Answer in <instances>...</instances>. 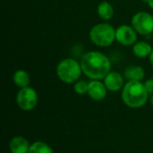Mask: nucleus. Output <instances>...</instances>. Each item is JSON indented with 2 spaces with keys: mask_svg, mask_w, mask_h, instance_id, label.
Returning <instances> with one entry per match:
<instances>
[{
  "mask_svg": "<svg viewBox=\"0 0 153 153\" xmlns=\"http://www.w3.org/2000/svg\"><path fill=\"white\" fill-rule=\"evenodd\" d=\"M80 64L82 73L91 80H102L111 72L110 59L100 51L85 53Z\"/></svg>",
  "mask_w": 153,
  "mask_h": 153,
  "instance_id": "f257e3e1",
  "label": "nucleus"
},
{
  "mask_svg": "<svg viewBox=\"0 0 153 153\" xmlns=\"http://www.w3.org/2000/svg\"><path fill=\"white\" fill-rule=\"evenodd\" d=\"M122 100L131 108H139L148 100L149 93L144 83L138 81H128L122 89Z\"/></svg>",
  "mask_w": 153,
  "mask_h": 153,
  "instance_id": "f03ea898",
  "label": "nucleus"
},
{
  "mask_svg": "<svg viewBox=\"0 0 153 153\" xmlns=\"http://www.w3.org/2000/svg\"><path fill=\"white\" fill-rule=\"evenodd\" d=\"M56 71L59 80L68 84L75 83L80 80L82 74L81 64L72 57L61 60L58 63Z\"/></svg>",
  "mask_w": 153,
  "mask_h": 153,
  "instance_id": "7ed1b4c3",
  "label": "nucleus"
},
{
  "mask_svg": "<svg viewBox=\"0 0 153 153\" xmlns=\"http://www.w3.org/2000/svg\"><path fill=\"white\" fill-rule=\"evenodd\" d=\"M89 37L94 45L108 48L116 40V29L107 22L98 23L91 29Z\"/></svg>",
  "mask_w": 153,
  "mask_h": 153,
  "instance_id": "20e7f679",
  "label": "nucleus"
},
{
  "mask_svg": "<svg viewBox=\"0 0 153 153\" xmlns=\"http://www.w3.org/2000/svg\"><path fill=\"white\" fill-rule=\"evenodd\" d=\"M131 25L140 35H150L153 32V15L148 12H138L132 17Z\"/></svg>",
  "mask_w": 153,
  "mask_h": 153,
  "instance_id": "39448f33",
  "label": "nucleus"
},
{
  "mask_svg": "<svg viewBox=\"0 0 153 153\" xmlns=\"http://www.w3.org/2000/svg\"><path fill=\"white\" fill-rule=\"evenodd\" d=\"M16 102L22 110L30 111L34 109L38 104V93L30 86L20 89L16 96Z\"/></svg>",
  "mask_w": 153,
  "mask_h": 153,
  "instance_id": "423d86ee",
  "label": "nucleus"
},
{
  "mask_svg": "<svg viewBox=\"0 0 153 153\" xmlns=\"http://www.w3.org/2000/svg\"><path fill=\"white\" fill-rule=\"evenodd\" d=\"M138 33L132 25L123 24L116 29V40L126 47L134 46L137 42Z\"/></svg>",
  "mask_w": 153,
  "mask_h": 153,
  "instance_id": "0eeeda50",
  "label": "nucleus"
},
{
  "mask_svg": "<svg viewBox=\"0 0 153 153\" xmlns=\"http://www.w3.org/2000/svg\"><path fill=\"white\" fill-rule=\"evenodd\" d=\"M108 89L104 82H101L100 80H91L89 82V88L87 94L90 98L96 101H101L107 97Z\"/></svg>",
  "mask_w": 153,
  "mask_h": 153,
  "instance_id": "6e6552de",
  "label": "nucleus"
},
{
  "mask_svg": "<svg viewBox=\"0 0 153 153\" xmlns=\"http://www.w3.org/2000/svg\"><path fill=\"white\" fill-rule=\"evenodd\" d=\"M103 80L104 84L109 91H118L125 86L124 77L118 72L111 71Z\"/></svg>",
  "mask_w": 153,
  "mask_h": 153,
  "instance_id": "1a4fd4ad",
  "label": "nucleus"
},
{
  "mask_svg": "<svg viewBox=\"0 0 153 153\" xmlns=\"http://www.w3.org/2000/svg\"><path fill=\"white\" fill-rule=\"evenodd\" d=\"M30 144L28 140L22 136L13 137L10 142L11 153H28Z\"/></svg>",
  "mask_w": 153,
  "mask_h": 153,
  "instance_id": "9d476101",
  "label": "nucleus"
},
{
  "mask_svg": "<svg viewBox=\"0 0 153 153\" xmlns=\"http://www.w3.org/2000/svg\"><path fill=\"white\" fill-rule=\"evenodd\" d=\"M125 78L127 81H138L142 82L145 76V71L142 66L131 65L125 70Z\"/></svg>",
  "mask_w": 153,
  "mask_h": 153,
  "instance_id": "9b49d317",
  "label": "nucleus"
},
{
  "mask_svg": "<svg viewBox=\"0 0 153 153\" xmlns=\"http://www.w3.org/2000/svg\"><path fill=\"white\" fill-rule=\"evenodd\" d=\"M152 50V45L146 41H137L133 46V53L138 58L149 57Z\"/></svg>",
  "mask_w": 153,
  "mask_h": 153,
  "instance_id": "f8f14e48",
  "label": "nucleus"
},
{
  "mask_svg": "<svg viewBox=\"0 0 153 153\" xmlns=\"http://www.w3.org/2000/svg\"><path fill=\"white\" fill-rule=\"evenodd\" d=\"M114 7L108 1H102L97 8V13L99 17L104 21H108L114 16Z\"/></svg>",
  "mask_w": 153,
  "mask_h": 153,
  "instance_id": "ddd939ff",
  "label": "nucleus"
},
{
  "mask_svg": "<svg viewBox=\"0 0 153 153\" xmlns=\"http://www.w3.org/2000/svg\"><path fill=\"white\" fill-rule=\"evenodd\" d=\"M13 81L17 87H19L20 89H22V88H26L29 86L30 82V77L25 70L19 69L14 72L13 75Z\"/></svg>",
  "mask_w": 153,
  "mask_h": 153,
  "instance_id": "4468645a",
  "label": "nucleus"
},
{
  "mask_svg": "<svg viewBox=\"0 0 153 153\" xmlns=\"http://www.w3.org/2000/svg\"><path fill=\"white\" fill-rule=\"evenodd\" d=\"M28 153H54V152L48 143L43 142H35L30 144Z\"/></svg>",
  "mask_w": 153,
  "mask_h": 153,
  "instance_id": "2eb2a0df",
  "label": "nucleus"
},
{
  "mask_svg": "<svg viewBox=\"0 0 153 153\" xmlns=\"http://www.w3.org/2000/svg\"><path fill=\"white\" fill-rule=\"evenodd\" d=\"M89 88V82H87L84 80H79L74 83V91L79 95H83L88 92Z\"/></svg>",
  "mask_w": 153,
  "mask_h": 153,
  "instance_id": "dca6fc26",
  "label": "nucleus"
},
{
  "mask_svg": "<svg viewBox=\"0 0 153 153\" xmlns=\"http://www.w3.org/2000/svg\"><path fill=\"white\" fill-rule=\"evenodd\" d=\"M144 86L149 94H153V79H149L144 82Z\"/></svg>",
  "mask_w": 153,
  "mask_h": 153,
  "instance_id": "f3484780",
  "label": "nucleus"
},
{
  "mask_svg": "<svg viewBox=\"0 0 153 153\" xmlns=\"http://www.w3.org/2000/svg\"><path fill=\"white\" fill-rule=\"evenodd\" d=\"M149 59H150V62H151L152 65V66H153V50H152V52L151 53L150 56H149Z\"/></svg>",
  "mask_w": 153,
  "mask_h": 153,
  "instance_id": "a211bd4d",
  "label": "nucleus"
},
{
  "mask_svg": "<svg viewBox=\"0 0 153 153\" xmlns=\"http://www.w3.org/2000/svg\"><path fill=\"white\" fill-rule=\"evenodd\" d=\"M147 4H148V5L153 10V0H148V3Z\"/></svg>",
  "mask_w": 153,
  "mask_h": 153,
  "instance_id": "6ab92c4d",
  "label": "nucleus"
},
{
  "mask_svg": "<svg viewBox=\"0 0 153 153\" xmlns=\"http://www.w3.org/2000/svg\"><path fill=\"white\" fill-rule=\"evenodd\" d=\"M151 103H152V105L153 107V94L152 96V98H151Z\"/></svg>",
  "mask_w": 153,
  "mask_h": 153,
  "instance_id": "aec40b11",
  "label": "nucleus"
},
{
  "mask_svg": "<svg viewBox=\"0 0 153 153\" xmlns=\"http://www.w3.org/2000/svg\"><path fill=\"white\" fill-rule=\"evenodd\" d=\"M143 2H144V3H148V0H143Z\"/></svg>",
  "mask_w": 153,
  "mask_h": 153,
  "instance_id": "412c9836",
  "label": "nucleus"
},
{
  "mask_svg": "<svg viewBox=\"0 0 153 153\" xmlns=\"http://www.w3.org/2000/svg\"><path fill=\"white\" fill-rule=\"evenodd\" d=\"M152 37H153V32H152Z\"/></svg>",
  "mask_w": 153,
  "mask_h": 153,
  "instance_id": "4be33fe9",
  "label": "nucleus"
}]
</instances>
